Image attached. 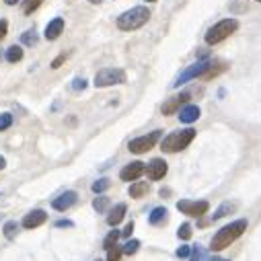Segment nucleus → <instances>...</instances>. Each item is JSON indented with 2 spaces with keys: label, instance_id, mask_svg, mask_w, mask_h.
<instances>
[{
  "label": "nucleus",
  "instance_id": "f257e3e1",
  "mask_svg": "<svg viewBox=\"0 0 261 261\" xmlns=\"http://www.w3.org/2000/svg\"><path fill=\"white\" fill-rule=\"evenodd\" d=\"M245 229H247V220H234L231 224L222 226V229L214 234L210 249L212 251H222V249H226L229 245H232L236 239H239V236L245 232Z\"/></svg>",
  "mask_w": 261,
  "mask_h": 261
},
{
  "label": "nucleus",
  "instance_id": "f03ea898",
  "mask_svg": "<svg viewBox=\"0 0 261 261\" xmlns=\"http://www.w3.org/2000/svg\"><path fill=\"white\" fill-rule=\"evenodd\" d=\"M150 21V8L148 6H134L126 13H121L117 19V29L119 31H136L144 27Z\"/></svg>",
  "mask_w": 261,
  "mask_h": 261
},
{
  "label": "nucleus",
  "instance_id": "7ed1b4c3",
  "mask_svg": "<svg viewBox=\"0 0 261 261\" xmlns=\"http://www.w3.org/2000/svg\"><path fill=\"white\" fill-rule=\"evenodd\" d=\"M196 138V130L194 128H185V130H179V132H173L163 138L161 142V150L163 152H181L185 150L187 146L194 142Z\"/></svg>",
  "mask_w": 261,
  "mask_h": 261
},
{
  "label": "nucleus",
  "instance_id": "20e7f679",
  "mask_svg": "<svg viewBox=\"0 0 261 261\" xmlns=\"http://www.w3.org/2000/svg\"><path fill=\"white\" fill-rule=\"evenodd\" d=\"M236 29H239V21H234V19H222V21H218L216 25H212L206 31V43L208 45H216V43L224 41L226 37H231Z\"/></svg>",
  "mask_w": 261,
  "mask_h": 261
},
{
  "label": "nucleus",
  "instance_id": "39448f33",
  "mask_svg": "<svg viewBox=\"0 0 261 261\" xmlns=\"http://www.w3.org/2000/svg\"><path fill=\"white\" fill-rule=\"evenodd\" d=\"M161 136H163L161 130H154V132H150V134L138 136V138H134V140L128 142V150H130L132 154H144V152H148V150H152L154 146L158 144Z\"/></svg>",
  "mask_w": 261,
  "mask_h": 261
},
{
  "label": "nucleus",
  "instance_id": "423d86ee",
  "mask_svg": "<svg viewBox=\"0 0 261 261\" xmlns=\"http://www.w3.org/2000/svg\"><path fill=\"white\" fill-rule=\"evenodd\" d=\"M128 81L126 72L121 68H105V70H99L95 76V87L97 88H107V87H116V85H123Z\"/></svg>",
  "mask_w": 261,
  "mask_h": 261
},
{
  "label": "nucleus",
  "instance_id": "0eeeda50",
  "mask_svg": "<svg viewBox=\"0 0 261 261\" xmlns=\"http://www.w3.org/2000/svg\"><path fill=\"white\" fill-rule=\"evenodd\" d=\"M214 62L216 60H208L206 56L200 60V62H196L194 66H189L187 70H183L179 76H177V81H175V87H181V85H185V83H189V81H194V78H198V76H206V72L210 70V68L214 66Z\"/></svg>",
  "mask_w": 261,
  "mask_h": 261
},
{
  "label": "nucleus",
  "instance_id": "6e6552de",
  "mask_svg": "<svg viewBox=\"0 0 261 261\" xmlns=\"http://www.w3.org/2000/svg\"><path fill=\"white\" fill-rule=\"evenodd\" d=\"M210 203L206 200H200V202H191V200H181L177 202V210L187 214V216H194V218H200L203 214L208 212Z\"/></svg>",
  "mask_w": 261,
  "mask_h": 261
},
{
  "label": "nucleus",
  "instance_id": "1a4fd4ad",
  "mask_svg": "<svg viewBox=\"0 0 261 261\" xmlns=\"http://www.w3.org/2000/svg\"><path fill=\"white\" fill-rule=\"evenodd\" d=\"M189 99H191V95L187 93V90H185V93H179V95L171 97V99H169L167 103L161 107V113H163V116H173L177 109H183L185 103H189Z\"/></svg>",
  "mask_w": 261,
  "mask_h": 261
},
{
  "label": "nucleus",
  "instance_id": "9d476101",
  "mask_svg": "<svg viewBox=\"0 0 261 261\" xmlns=\"http://www.w3.org/2000/svg\"><path fill=\"white\" fill-rule=\"evenodd\" d=\"M144 171H146V167H144V163H140V161H134V163H130V165H126L121 169V173H119V179L121 181H138L142 175H144Z\"/></svg>",
  "mask_w": 261,
  "mask_h": 261
},
{
  "label": "nucleus",
  "instance_id": "9b49d317",
  "mask_svg": "<svg viewBox=\"0 0 261 261\" xmlns=\"http://www.w3.org/2000/svg\"><path fill=\"white\" fill-rule=\"evenodd\" d=\"M76 202H78V194H76V191H64V194H60L58 198H54L52 208L58 210V212H64L68 208H72Z\"/></svg>",
  "mask_w": 261,
  "mask_h": 261
},
{
  "label": "nucleus",
  "instance_id": "f8f14e48",
  "mask_svg": "<svg viewBox=\"0 0 261 261\" xmlns=\"http://www.w3.org/2000/svg\"><path fill=\"white\" fill-rule=\"evenodd\" d=\"M64 27H66V23H64V19H62V17L52 19V21L48 23V27H45V31H43L45 39H48V41L58 39V37L62 35V33H64Z\"/></svg>",
  "mask_w": 261,
  "mask_h": 261
},
{
  "label": "nucleus",
  "instance_id": "ddd939ff",
  "mask_svg": "<svg viewBox=\"0 0 261 261\" xmlns=\"http://www.w3.org/2000/svg\"><path fill=\"white\" fill-rule=\"evenodd\" d=\"M45 220H48V214H45V210H31L25 218H23V229H37V226H41Z\"/></svg>",
  "mask_w": 261,
  "mask_h": 261
},
{
  "label": "nucleus",
  "instance_id": "4468645a",
  "mask_svg": "<svg viewBox=\"0 0 261 261\" xmlns=\"http://www.w3.org/2000/svg\"><path fill=\"white\" fill-rule=\"evenodd\" d=\"M167 163L163 161V158H152L150 161V165L146 167V173H148V177L152 179V181H161L165 175H167Z\"/></svg>",
  "mask_w": 261,
  "mask_h": 261
},
{
  "label": "nucleus",
  "instance_id": "2eb2a0df",
  "mask_svg": "<svg viewBox=\"0 0 261 261\" xmlns=\"http://www.w3.org/2000/svg\"><path fill=\"white\" fill-rule=\"evenodd\" d=\"M200 116H202L200 107L194 105V103H187L183 109L179 111V121H181V123H194V121L200 119Z\"/></svg>",
  "mask_w": 261,
  "mask_h": 261
},
{
  "label": "nucleus",
  "instance_id": "dca6fc26",
  "mask_svg": "<svg viewBox=\"0 0 261 261\" xmlns=\"http://www.w3.org/2000/svg\"><path fill=\"white\" fill-rule=\"evenodd\" d=\"M126 212H128V206L126 203H117V206H113L107 214V224L109 226H117L123 218H126Z\"/></svg>",
  "mask_w": 261,
  "mask_h": 261
},
{
  "label": "nucleus",
  "instance_id": "f3484780",
  "mask_svg": "<svg viewBox=\"0 0 261 261\" xmlns=\"http://www.w3.org/2000/svg\"><path fill=\"white\" fill-rule=\"evenodd\" d=\"M148 189H150V185L146 183V181H134V185H130L128 194L132 198H144L146 194H148Z\"/></svg>",
  "mask_w": 261,
  "mask_h": 261
},
{
  "label": "nucleus",
  "instance_id": "a211bd4d",
  "mask_svg": "<svg viewBox=\"0 0 261 261\" xmlns=\"http://www.w3.org/2000/svg\"><path fill=\"white\" fill-rule=\"evenodd\" d=\"M167 216H169V212H167V208H163V206H158V208H154V210L150 212V216H148V222H150L152 226H158V224H163V222L167 220Z\"/></svg>",
  "mask_w": 261,
  "mask_h": 261
},
{
  "label": "nucleus",
  "instance_id": "6ab92c4d",
  "mask_svg": "<svg viewBox=\"0 0 261 261\" xmlns=\"http://www.w3.org/2000/svg\"><path fill=\"white\" fill-rule=\"evenodd\" d=\"M4 58H6V62H10V64L21 62V60H23V45H10V48L6 50V54H4Z\"/></svg>",
  "mask_w": 261,
  "mask_h": 261
},
{
  "label": "nucleus",
  "instance_id": "aec40b11",
  "mask_svg": "<svg viewBox=\"0 0 261 261\" xmlns=\"http://www.w3.org/2000/svg\"><path fill=\"white\" fill-rule=\"evenodd\" d=\"M39 35L35 29H27L25 33H21V45H25V48H33V45L37 43Z\"/></svg>",
  "mask_w": 261,
  "mask_h": 261
},
{
  "label": "nucleus",
  "instance_id": "412c9836",
  "mask_svg": "<svg viewBox=\"0 0 261 261\" xmlns=\"http://www.w3.org/2000/svg\"><path fill=\"white\" fill-rule=\"evenodd\" d=\"M234 212V203H231V202H224L222 206L214 212V216H212V220H220L222 216H226V214H232Z\"/></svg>",
  "mask_w": 261,
  "mask_h": 261
},
{
  "label": "nucleus",
  "instance_id": "4be33fe9",
  "mask_svg": "<svg viewBox=\"0 0 261 261\" xmlns=\"http://www.w3.org/2000/svg\"><path fill=\"white\" fill-rule=\"evenodd\" d=\"M119 236H121V232H119V231H111V232H109V234L105 236V241H103V247H105V251H109L111 247H116V245H117Z\"/></svg>",
  "mask_w": 261,
  "mask_h": 261
},
{
  "label": "nucleus",
  "instance_id": "5701e85b",
  "mask_svg": "<svg viewBox=\"0 0 261 261\" xmlns=\"http://www.w3.org/2000/svg\"><path fill=\"white\" fill-rule=\"evenodd\" d=\"M109 185H111V181H109L107 177H103V179H97L90 189H93L95 194H103V191H107V189H109Z\"/></svg>",
  "mask_w": 261,
  "mask_h": 261
},
{
  "label": "nucleus",
  "instance_id": "b1692460",
  "mask_svg": "<svg viewBox=\"0 0 261 261\" xmlns=\"http://www.w3.org/2000/svg\"><path fill=\"white\" fill-rule=\"evenodd\" d=\"M93 208H95L97 212H107V210H109V198H105V196L95 198V200H93Z\"/></svg>",
  "mask_w": 261,
  "mask_h": 261
},
{
  "label": "nucleus",
  "instance_id": "393cba45",
  "mask_svg": "<svg viewBox=\"0 0 261 261\" xmlns=\"http://www.w3.org/2000/svg\"><path fill=\"white\" fill-rule=\"evenodd\" d=\"M13 121H15L13 113H0V132L8 130L10 126H13Z\"/></svg>",
  "mask_w": 261,
  "mask_h": 261
},
{
  "label": "nucleus",
  "instance_id": "a878e982",
  "mask_svg": "<svg viewBox=\"0 0 261 261\" xmlns=\"http://www.w3.org/2000/svg\"><path fill=\"white\" fill-rule=\"evenodd\" d=\"M121 249H123V253H126V255H134L140 249V241L138 239H132V241H128L126 245H123Z\"/></svg>",
  "mask_w": 261,
  "mask_h": 261
},
{
  "label": "nucleus",
  "instance_id": "bb28decb",
  "mask_svg": "<svg viewBox=\"0 0 261 261\" xmlns=\"http://www.w3.org/2000/svg\"><path fill=\"white\" fill-rule=\"evenodd\" d=\"M177 236H179V239L181 241H189L191 239V224H181L179 226V231H177Z\"/></svg>",
  "mask_w": 261,
  "mask_h": 261
},
{
  "label": "nucleus",
  "instance_id": "cd10ccee",
  "mask_svg": "<svg viewBox=\"0 0 261 261\" xmlns=\"http://www.w3.org/2000/svg\"><path fill=\"white\" fill-rule=\"evenodd\" d=\"M121 255H123V249L119 245H116V247H111L107 251V261H119Z\"/></svg>",
  "mask_w": 261,
  "mask_h": 261
},
{
  "label": "nucleus",
  "instance_id": "c85d7f7f",
  "mask_svg": "<svg viewBox=\"0 0 261 261\" xmlns=\"http://www.w3.org/2000/svg\"><path fill=\"white\" fill-rule=\"evenodd\" d=\"M17 231H19V224H17V222H6L4 229H2V232H4L6 239H13V236L17 234Z\"/></svg>",
  "mask_w": 261,
  "mask_h": 261
},
{
  "label": "nucleus",
  "instance_id": "c756f323",
  "mask_svg": "<svg viewBox=\"0 0 261 261\" xmlns=\"http://www.w3.org/2000/svg\"><path fill=\"white\" fill-rule=\"evenodd\" d=\"M206 259V251L202 247H194L191 249V255H189V261H203Z\"/></svg>",
  "mask_w": 261,
  "mask_h": 261
},
{
  "label": "nucleus",
  "instance_id": "7c9ffc66",
  "mask_svg": "<svg viewBox=\"0 0 261 261\" xmlns=\"http://www.w3.org/2000/svg\"><path fill=\"white\" fill-rule=\"evenodd\" d=\"M43 2V0H23V4H25V15H31L33 10H37V6Z\"/></svg>",
  "mask_w": 261,
  "mask_h": 261
},
{
  "label": "nucleus",
  "instance_id": "2f4dec72",
  "mask_svg": "<svg viewBox=\"0 0 261 261\" xmlns=\"http://www.w3.org/2000/svg\"><path fill=\"white\" fill-rule=\"evenodd\" d=\"M70 87H72L74 90H85V88L88 87V81H87V78H83V76H76L74 81L70 83Z\"/></svg>",
  "mask_w": 261,
  "mask_h": 261
},
{
  "label": "nucleus",
  "instance_id": "473e14b6",
  "mask_svg": "<svg viewBox=\"0 0 261 261\" xmlns=\"http://www.w3.org/2000/svg\"><path fill=\"white\" fill-rule=\"evenodd\" d=\"M189 255H191V249H189L187 245H181V247L177 249V257H179V259H187Z\"/></svg>",
  "mask_w": 261,
  "mask_h": 261
},
{
  "label": "nucleus",
  "instance_id": "72a5a7b5",
  "mask_svg": "<svg viewBox=\"0 0 261 261\" xmlns=\"http://www.w3.org/2000/svg\"><path fill=\"white\" fill-rule=\"evenodd\" d=\"M66 58H68V54H60L58 58H56V60L52 62V68H54V70H58V68H60L64 62H66Z\"/></svg>",
  "mask_w": 261,
  "mask_h": 261
},
{
  "label": "nucleus",
  "instance_id": "f704fd0d",
  "mask_svg": "<svg viewBox=\"0 0 261 261\" xmlns=\"http://www.w3.org/2000/svg\"><path fill=\"white\" fill-rule=\"evenodd\" d=\"M8 33V21L6 19H0V39H4Z\"/></svg>",
  "mask_w": 261,
  "mask_h": 261
},
{
  "label": "nucleus",
  "instance_id": "c9c22d12",
  "mask_svg": "<svg viewBox=\"0 0 261 261\" xmlns=\"http://www.w3.org/2000/svg\"><path fill=\"white\" fill-rule=\"evenodd\" d=\"M56 226H58V229H68V226H74V222L72 220H58Z\"/></svg>",
  "mask_w": 261,
  "mask_h": 261
},
{
  "label": "nucleus",
  "instance_id": "e433bc0d",
  "mask_svg": "<svg viewBox=\"0 0 261 261\" xmlns=\"http://www.w3.org/2000/svg\"><path fill=\"white\" fill-rule=\"evenodd\" d=\"M132 231H134V224H128V226H126V229H123L121 236H130V234H132Z\"/></svg>",
  "mask_w": 261,
  "mask_h": 261
},
{
  "label": "nucleus",
  "instance_id": "4c0bfd02",
  "mask_svg": "<svg viewBox=\"0 0 261 261\" xmlns=\"http://www.w3.org/2000/svg\"><path fill=\"white\" fill-rule=\"evenodd\" d=\"M6 167V158L2 156V154H0V171H2V169Z\"/></svg>",
  "mask_w": 261,
  "mask_h": 261
},
{
  "label": "nucleus",
  "instance_id": "58836bf2",
  "mask_svg": "<svg viewBox=\"0 0 261 261\" xmlns=\"http://www.w3.org/2000/svg\"><path fill=\"white\" fill-rule=\"evenodd\" d=\"M19 2V0H4V4H8V6H15Z\"/></svg>",
  "mask_w": 261,
  "mask_h": 261
},
{
  "label": "nucleus",
  "instance_id": "ea45409f",
  "mask_svg": "<svg viewBox=\"0 0 261 261\" xmlns=\"http://www.w3.org/2000/svg\"><path fill=\"white\" fill-rule=\"evenodd\" d=\"M88 2H90V4H101L103 0H88Z\"/></svg>",
  "mask_w": 261,
  "mask_h": 261
},
{
  "label": "nucleus",
  "instance_id": "a19ab883",
  "mask_svg": "<svg viewBox=\"0 0 261 261\" xmlns=\"http://www.w3.org/2000/svg\"><path fill=\"white\" fill-rule=\"evenodd\" d=\"M210 261H222V259H220V257H212Z\"/></svg>",
  "mask_w": 261,
  "mask_h": 261
},
{
  "label": "nucleus",
  "instance_id": "79ce46f5",
  "mask_svg": "<svg viewBox=\"0 0 261 261\" xmlns=\"http://www.w3.org/2000/svg\"><path fill=\"white\" fill-rule=\"evenodd\" d=\"M146 2H156V0H146Z\"/></svg>",
  "mask_w": 261,
  "mask_h": 261
},
{
  "label": "nucleus",
  "instance_id": "37998d69",
  "mask_svg": "<svg viewBox=\"0 0 261 261\" xmlns=\"http://www.w3.org/2000/svg\"><path fill=\"white\" fill-rule=\"evenodd\" d=\"M222 261H229V259H222Z\"/></svg>",
  "mask_w": 261,
  "mask_h": 261
},
{
  "label": "nucleus",
  "instance_id": "c03bdc74",
  "mask_svg": "<svg viewBox=\"0 0 261 261\" xmlns=\"http://www.w3.org/2000/svg\"><path fill=\"white\" fill-rule=\"evenodd\" d=\"M0 198H2V194H0Z\"/></svg>",
  "mask_w": 261,
  "mask_h": 261
},
{
  "label": "nucleus",
  "instance_id": "a18cd8bd",
  "mask_svg": "<svg viewBox=\"0 0 261 261\" xmlns=\"http://www.w3.org/2000/svg\"><path fill=\"white\" fill-rule=\"evenodd\" d=\"M257 2H261V0H257Z\"/></svg>",
  "mask_w": 261,
  "mask_h": 261
},
{
  "label": "nucleus",
  "instance_id": "49530a36",
  "mask_svg": "<svg viewBox=\"0 0 261 261\" xmlns=\"http://www.w3.org/2000/svg\"><path fill=\"white\" fill-rule=\"evenodd\" d=\"M97 261H101V259H97Z\"/></svg>",
  "mask_w": 261,
  "mask_h": 261
}]
</instances>
